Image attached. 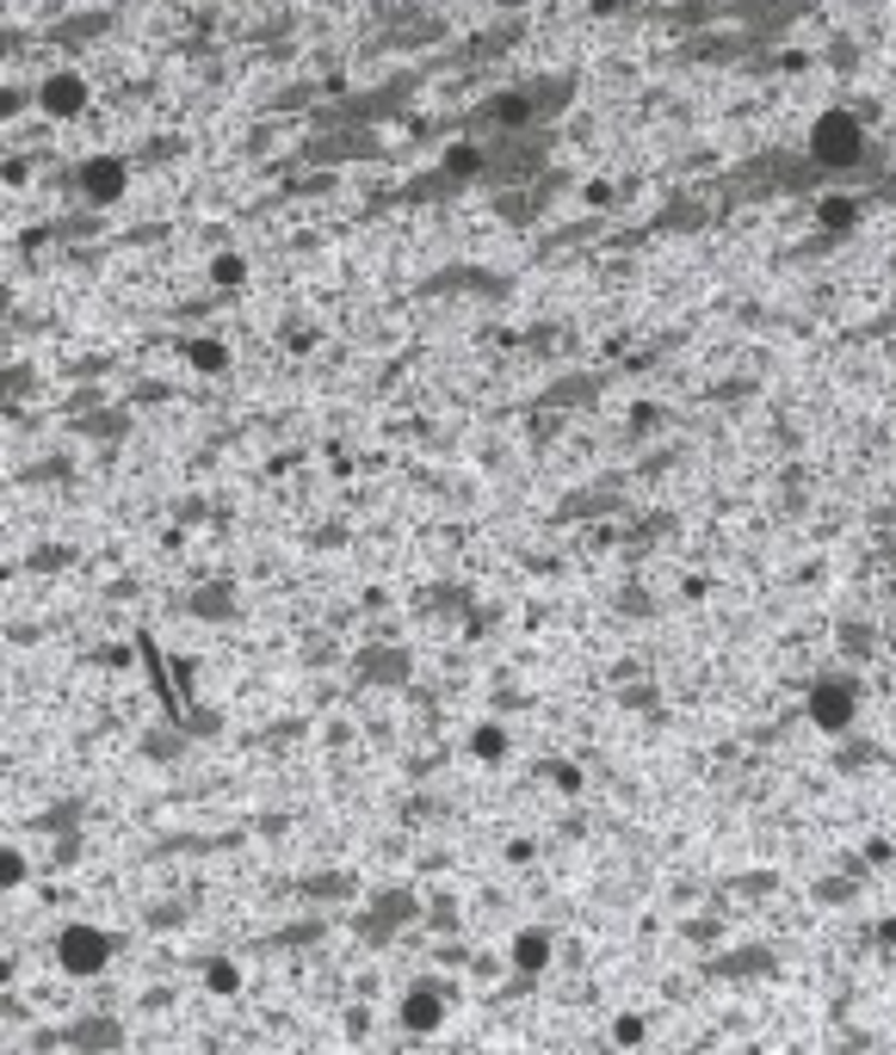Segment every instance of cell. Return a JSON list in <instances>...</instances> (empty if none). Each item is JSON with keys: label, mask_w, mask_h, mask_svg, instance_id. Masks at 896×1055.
Returning a JSON list of instances; mask_svg holds the SVG:
<instances>
[{"label": "cell", "mask_w": 896, "mask_h": 1055, "mask_svg": "<svg viewBox=\"0 0 896 1055\" xmlns=\"http://www.w3.org/2000/svg\"><path fill=\"white\" fill-rule=\"evenodd\" d=\"M44 106H50V111H75V106H80V80H50V87H44Z\"/></svg>", "instance_id": "obj_4"}, {"label": "cell", "mask_w": 896, "mask_h": 1055, "mask_svg": "<svg viewBox=\"0 0 896 1055\" xmlns=\"http://www.w3.org/2000/svg\"><path fill=\"white\" fill-rule=\"evenodd\" d=\"M519 962H526V969H538V962H544V938H519Z\"/></svg>", "instance_id": "obj_6"}, {"label": "cell", "mask_w": 896, "mask_h": 1055, "mask_svg": "<svg viewBox=\"0 0 896 1055\" xmlns=\"http://www.w3.org/2000/svg\"><path fill=\"white\" fill-rule=\"evenodd\" d=\"M87 186H94V192H99V198H111V192L125 186V173L111 167V161H94V173H87Z\"/></svg>", "instance_id": "obj_5"}, {"label": "cell", "mask_w": 896, "mask_h": 1055, "mask_svg": "<svg viewBox=\"0 0 896 1055\" xmlns=\"http://www.w3.org/2000/svg\"><path fill=\"white\" fill-rule=\"evenodd\" d=\"M192 358H198L205 371H217V365H223V346H192Z\"/></svg>", "instance_id": "obj_7"}, {"label": "cell", "mask_w": 896, "mask_h": 1055, "mask_svg": "<svg viewBox=\"0 0 896 1055\" xmlns=\"http://www.w3.org/2000/svg\"><path fill=\"white\" fill-rule=\"evenodd\" d=\"M817 149H822V155H853V149H860V130H853V118H841V111H834L829 124L817 130Z\"/></svg>", "instance_id": "obj_1"}, {"label": "cell", "mask_w": 896, "mask_h": 1055, "mask_svg": "<svg viewBox=\"0 0 896 1055\" xmlns=\"http://www.w3.org/2000/svg\"><path fill=\"white\" fill-rule=\"evenodd\" d=\"M817 722H822V729L848 722V692H841V685H822V692H817Z\"/></svg>", "instance_id": "obj_3"}, {"label": "cell", "mask_w": 896, "mask_h": 1055, "mask_svg": "<svg viewBox=\"0 0 896 1055\" xmlns=\"http://www.w3.org/2000/svg\"><path fill=\"white\" fill-rule=\"evenodd\" d=\"M99 950H106V938H99V932H68V938H63L68 969H80V976H87V969H99Z\"/></svg>", "instance_id": "obj_2"}]
</instances>
